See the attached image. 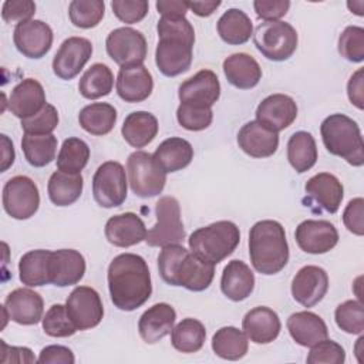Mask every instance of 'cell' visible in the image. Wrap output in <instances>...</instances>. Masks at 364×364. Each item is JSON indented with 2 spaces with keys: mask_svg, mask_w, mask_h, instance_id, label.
I'll use <instances>...</instances> for the list:
<instances>
[{
  "mask_svg": "<svg viewBox=\"0 0 364 364\" xmlns=\"http://www.w3.org/2000/svg\"><path fill=\"white\" fill-rule=\"evenodd\" d=\"M115 87L118 97L125 102H141L152 94L154 80L144 64L121 67Z\"/></svg>",
  "mask_w": 364,
  "mask_h": 364,
  "instance_id": "d4e9b609",
  "label": "cell"
},
{
  "mask_svg": "<svg viewBox=\"0 0 364 364\" xmlns=\"http://www.w3.org/2000/svg\"><path fill=\"white\" fill-rule=\"evenodd\" d=\"M105 3L101 0H74L68 6L71 23L80 28H92L104 17Z\"/></svg>",
  "mask_w": 364,
  "mask_h": 364,
  "instance_id": "ee69618b",
  "label": "cell"
},
{
  "mask_svg": "<svg viewBox=\"0 0 364 364\" xmlns=\"http://www.w3.org/2000/svg\"><path fill=\"white\" fill-rule=\"evenodd\" d=\"M363 6H364V1L363 0H358V1H348L347 3V7L351 10V13H355L357 16H363Z\"/></svg>",
  "mask_w": 364,
  "mask_h": 364,
  "instance_id": "e7e4bbea",
  "label": "cell"
},
{
  "mask_svg": "<svg viewBox=\"0 0 364 364\" xmlns=\"http://www.w3.org/2000/svg\"><path fill=\"white\" fill-rule=\"evenodd\" d=\"M3 208L9 216L24 220L38 210L40 193L33 179L24 175L10 178L3 186Z\"/></svg>",
  "mask_w": 364,
  "mask_h": 364,
  "instance_id": "30bf717a",
  "label": "cell"
},
{
  "mask_svg": "<svg viewBox=\"0 0 364 364\" xmlns=\"http://www.w3.org/2000/svg\"><path fill=\"white\" fill-rule=\"evenodd\" d=\"M363 215H364V199L363 198H354L351 199L344 212H343V223L344 226L354 235L363 236L364 235V223H363Z\"/></svg>",
  "mask_w": 364,
  "mask_h": 364,
  "instance_id": "11a10c76",
  "label": "cell"
},
{
  "mask_svg": "<svg viewBox=\"0 0 364 364\" xmlns=\"http://www.w3.org/2000/svg\"><path fill=\"white\" fill-rule=\"evenodd\" d=\"M206 338L205 326L196 318H183L171 331V343L181 353L191 354L199 351Z\"/></svg>",
  "mask_w": 364,
  "mask_h": 364,
  "instance_id": "ab89813d",
  "label": "cell"
},
{
  "mask_svg": "<svg viewBox=\"0 0 364 364\" xmlns=\"http://www.w3.org/2000/svg\"><path fill=\"white\" fill-rule=\"evenodd\" d=\"M216 28L219 37L230 46L245 44L253 36L252 20L240 9L226 10L218 20Z\"/></svg>",
  "mask_w": 364,
  "mask_h": 364,
  "instance_id": "836d02e7",
  "label": "cell"
},
{
  "mask_svg": "<svg viewBox=\"0 0 364 364\" xmlns=\"http://www.w3.org/2000/svg\"><path fill=\"white\" fill-rule=\"evenodd\" d=\"M37 363H40V364H74L75 357L68 347L53 344V346L44 347L40 351Z\"/></svg>",
  "mask_w": 364,
  "mask_h": 364,
  "instance_id": "6f0895ef",
  "label": "cell"
},
{
  "mask_svg": "<svg viewBox=\"0 0 364 364\" xmlns=\"http://www.w3.org/2000/svg\"><path fill=\"white\" fill-rule=\"evenodd\" d=\"M107 280L111 301L122 311L136 310L151 297V273L139 255L121 253L115 256L108 266Z\"/></svg>",
  "mask_w": 364,
  "mask_h": 364,
  "instance_id": "6da1fadb",
  "label": "cell"
},
{
  "mask_svg": "<svg viewBox=\"0 0 364 364\" xmlns=\"http://www.w3.org/2000/svg\"><path fill=\"white\" fill-rule=\"evenodd\" d=\"M286 324L291 338L301 347H311L328 336L324 320L313 311L293 313Z\"/></svg>",
  "mask_w": 364,
  "mask_h": 364,
  "instance_id": "f1b7e54d",
  "label": "cell"
},
{
  "mask_svg": "<svg viewBox=\"0 0 364 364\" xmlns=\"http://www.w3.org/2000/svg\"><path fill=\"white\" fill-rule=\"evenodd\" d=\"M158 119L148 111H134L124 119L122 138L134 148H144L151 144L158 134Z\"/></svg>",
  "mask_w": 364,
  "mask_h": 364,
  "instance_id": "d6a6232c",
  "label": "cell"
},
{
  "mask_svg": "<svg viewBox=\"0 0 364 364\" xmlns=\"http://www.w3.org/2000/svg\"><path fill=\"white\" fill-rule=\"evenodd\" d=\"M297 118V104L286 94H272L256 108V121L273 132L286 129Z\"/></svg>",
  "mask_w": 364,
  "mask_h": 364,
  "instance_id": "44dd1931",
  "label": "cell"
},
{
  "mask_svg": "<svg viewBox=\"0 0 364 364\" xmlns=\"http://www.w3.org/2000/svg\"><path fill=\"white\" fill-rule=\"evenodd\" d=\"M156 10L162 17H185L188 11V1L182 0H158Z\"/></svg>",
  "mask_w": 364,
  "mask_h": 364,
  "instance_id": "94428289",
  "label": "cell"
},
{
  "mask_svg": "<svg viewBox=\"0 0 364 364\" xmlns=\"http://www.w3.org/2000/svg\"><path fill=\"white\" fill-rule=\"evenodd\" d=\"M111 7L118 20L125 24H134L148 14L149 3L146 0H114Z\"/></svg>",
  "mask_w": 364,
  "mask_h": 364,
  "instance_id": "f5cc1de1",
  "label": "cell"
},
{
  "mask_svg": "<svg viewBox=\"0 0 364 364\" xmlns=\"http://www.w3.org/2000/svg\"><path fill=\"white\" fill-rule=\"evenodd\" d=\"M90 159L88 145L75 136L67 138L57 155V168L58 171L67 173H81Z\"/></svg>",
  "mask_w": 364,
  "mask_h": 364,
  "instance_id": "7bdbcfd3",
  "label": "cell"
},
{
  "mask_svg": "<svg viewBox=\"0 0 364 364\" xmlns=\"http://www.w3.org/2000/svg\"><path fill=\"white\" fill-rule=\"evenodd\" d=\"M1 145H3V156H1V166L0 171L4 172L7 171L13 162H14V148H13V142L9 139L7 135H1Z\"/></svg>",
  "mask_w": 364,
  "mask_h": 364,
  "instance_id": "be15d7a7",
  "label": "cell"
},
{
  "mask_svg": "<svg viewBox=\"0 0 364 364\" xmlns=\"http://www.w3.org/2000/svg\"><path fill=\"white\" fill-rule=\"evenodd\" d=\"M127 173L132 192L139 198L159 195L166 183V173L145 151H135L128 156Z\"/></svg>",
  "mask_w": 364,
  "mask_h": 364,
  "instance_id": "52a82bcc",
  "label": "cell"
},
{
  "mask_svg": "<svg viewBox=\"0 0 364 364\" xmlns=\"http://www.w3.org/2000/svg\"><path fill=\"white\" fill-rule=\"evenodd\" d=\"M327 290L328 276L324 269L314 264L301 267L291 280V296L304 307L318 304L326 296Z\"/></svg>",
  "mask_w": 364,
  "mask_h": 364,
  "instance_id": "d6986e66",
  "label": "cell"
},
{
  "mask_svg": "<svg viewBox=\"0 0 364 364\" xmlns=\"http://www.w3.org/2000/svg\"><path fill=\"white\" fill-rule=\"evenodd\" d=\"M92 54V44L84 37L64 40L53 58V71L61 80H73L80 74Z\"/></svg>",
  "mask_w": 364,
  "mask_h": 364,
  "instance_id": "9a60e30c",
  "label": "cell"
},
{
  "mask_svg": "<svg viewBox=\"0 0 364 364\" xmlns=\"http://www.w3.org/2000/svg\"><path fill=\"white\" fill-rule=\"evenodd\" d=\"M13 41L24 57L38 60L44 57L53 46V30L41 20H28L16 26Z\"/></svg>",
  "mask_w": 364,
  "mask_h": 364,
  "instance_id": "2e32d148",
  "label": "cell"
},
{
  "mask_svg": "<svg viewBox=\"0 0 364 364\" xmlns=\"http://www.w3.org/2000/svg\"><path fill=\"white\" fill-rule=\"evenodd\" d=\"M255 289V274L242 260H230L220 277V290L232 301L247 299Z\"/></svg>",
  "mask_w": 364,
  "mask_h": 364,
  "instance_id": "f546056e",
  "label": "cell"
},
{
  "mask_svg": "<svg viewBox=\"0 0 364 364\" xmlns=\"http://www.w3.org/2000/svg\"><path fill=\"white\" fill-rule=\"evenodd\" d=\"M107 240L117 247H129L141 243L146 237V228L142 219L134 212L111 216L104 229Z\"/></svg>",
  "mask_w": 364,
  "mask_h": 364,
  "instance_id": "603a6c76",
  "label": "cell"
},
{
  "mask_svg": "<svg viewBox=\"0 0 364 364\" xmlns=\"http://www.w3.org/2000/svg\"><path fill=\"white\" fill-rule=\"evenodd\" d=\"M310 348L307 355V363L310 364H343L346 361L344 348L333 340L324 338Z\"/></svg>",
  "mask_w": 364,
  "mask_h": 364,
  "instance_id": "f907efd6",
  "label": "cell"
},
{
  "mask_svg": "<svg viewBox=\"0 0 364 364\" xmlns=\"http://www.w3.org/2000/svg\"><path fill=\"white\" fill-rule=\"evenodd\" d=\"M247 348H249L247 336L245 334V331L233 326H226L219 328L212 337V350L218 357L223 360H229V361L240 360L246 355Z\"/></svg>",
  "mask_w": 364,
  "mask_h": 364,
  "instance_id": "74e56055",
  "label": "cell"
},
{
  "mask_svg": "<svg viewBox=\"0 0 364 364\" xmlns=\"http://www.w3.org/2000/svg\"><path fill=\"white\" fill-rule=\"evenodd\" d=\"M3 310L11 321L21 326H33L43 318L44 301L37 291L20 287L7 294Z\"/></svg>",
  "mask_w": 364,
  "mask_h": 364,
  "instance_id": "ffe728a7",
  "label": "cell"
},
{
  "mask_svg": "<svg viewBox=\"0 0 364 364\" xmlns=\"http://www.w3.org/2000/svg\"><path fill=\"white\" fill-rule=\"evenodd\" d=\"M84 179L81 173H67L63 171H55L47 185V192L50 200L57 206H70L82 193Z\"/></svg>",
  "mask_w": 364,
  "mask_h": 364,
  "instance_id": "e575fe53",
  "label": "cell"
},
{
  "mask_svg": "<svg viewBox=\"0 0 364 364\" xmlns=\"http://www.w3.org/2000/svg\"><path fill=\"white\" fill-rule=\"evenodd\" d=\"M43 330L50 337H70L77 330L71 317L68 316L67 307L63 304H53L41 318Z\"/></svg>",
  "mask_w": 364,
  "mask_h": 364,
  "instance_id": "f6af8a7d",
  "label": "cell"
},
{
  "mask_svg": "<svg viewBox=\"0 0 364 364\" xmlns=\"http://www.w3.org/2000/svg\"><path fill=\"white\" fill-rule=\"evenodd\" d=\"M287 159L297 173L307 172L317 161V145L307 131L294 132L287 141Z\"/></svg>",
  "mask_w": 364,
  "mask_h": 364,
  "instance_id": "8d00e7d4",
  "label": "cell"
},
{
  "mask_svg": "<svg viewBox=\"0 0 364 364\" xmlns=\"http://www.w3.org/2000/svg\"><path fill=\"white\" fill-rule=\"evenodd\" d=\"M193 44L173 37H159L155 63L158 70L166 77H176L191 68L193 58Z\"/></svg>",
  "mask_w": 364,
  "mask_h": 364,
  "instance_id": "5bb4252c",
  "label": "cell"
},
{
  "mask_svg": "<svg viewBox=\"0 0 364 364\" xmlns=\"http://www.w3.org/2000/svg\"><path fill=\"white\" fill-rule=\"evenodd\" d=\"M223 73L229 84L239 90H250L262 80L259 63L246 53H235L225 58Z\"/></svg>",
  "mask_w": 364,
  "mask_h": 364,
  "instance_id": "4dcf8cb0",
  "label": "cell"
},
{
  "mask_svg": "<svg viewBox=\"0 0 364 364\" xmlns=\"http://www.w3.org/2000/svg\"><path fill=\"white\" fill-rule=\"evenodd\" d=\"M326 149L353 166L364 164V142L357 122L344 114H331L320 125Z\"/></svg>",
  "mask_w": 364,
  "mask_h": 364,
  "instance_id": "277c9868",
  "label": "cell"
},
{
  "mask_svg": "<svg viewBox=\"0 0 364 364\" xmlns=\"http://www.w3.org/2000/svg\"><path fill=\"white\" fill-rule=\"evenodd\" d=\"M237 145L252 158H269L279 148V134L257 121H249L237 132Z\"/></svg>",
  "mask_w": 364,
  "mask_h": 364,
  "instance_id": "cb8c5ba5",
  "label": "cell"
},
{
  "mask_svg": "<svg viewBox=\"0 0 364 364\" xmlns=\"http://www.w3.org/2000/svg\"><path fill=\"white\" fill-rule=\"evenodd\" d=\"M176 119L179 125L188 131L206 129L213 119L212 108H199L181 104L176 109Z\"/></svg>",
  "mask_w": 364,
  "mask_h": 364,
  "instance_id": "681fc988",
  "label": "cell"
},
{
  "mask_svg": "<svg viewBox=\"0 0 364 364\" xmlns=\"http://www.w3.org/2000/svg\"><path fill=\"white\" fill-rule=\"evenodd\" d=\"M240 242L239 228L230 220H218L199 228L188 239L189 250L212 264L230 256Z\"/></svg>",
  "mask_w": 364,
  "mask_h": 364,
  "instance_id": "5b68a950",
  "label": "cell"
},
{
  "mask_svg": "<svg viewBox=\"0 0 364 364\" xmlns=\"http://www.w3.org/2000/svg\"><path fill=\"white\" fill-rule=\"evenodd\" d=\"M92 195L101 208L121 206L127 199V173L117 161L101 164L92 176Z\"/></svg>",
  "mask_w": 364,
  "mask_h": 364,
  "instance_id": "9c48e42d",
  "label": "cell"
},
{
  "mask_svg": "<svg viewBox=\"0 0 364 364\" xmlns=\"http://www.w3.org/2000/svg\"><path fill=\"white\" fill-rule=\"evenodd\" d=\"M78 122L88 134L102 136L112 131L117 122V109L107 102H92L80 111Z\"/></svg>",
  "mask_w": 364,
  "mask_h": 364,
  "instance_id": "d590c367",
  "label": "cell"
},
{
  "mask_svg": "<svg viewBox=\"0 0 364 364\" xmlns=\"http://www.w3.org/2000/svg\"><path fill=\"white\" fill-rule=\"evenodd\" d=\"M36 3L31 0H6L1 7V17L6 23H24L33 20Z\"/></svg>",
  "mask_w": 364,
  "mask_h": 364,
  "instance_id": "db71d44e",
  "label": "cell"
},
{
  "mask_svg": "<svg viewBox=\"0 0 364 364\" xmlns=\"http://www.w3.org/2000/svg\"><path fill=\"white\" fill-rule=\"evenodd\" d=\"M242 327L250 341L256 344H269L277 338L282 330V323L274 310L259 306L245 314Z\"/></svg>",
  "mask_w": 364,
  "mask_h": 364,
  "instance_id": "4316f807",
  "label": "cell"
},
{
  "mask_svg": "<svg viewBox=\"0 0 364 364\" xmlns=\"http://www.w3.org/2000/svg\"><path fill=\"white\" fill-rule=\"evenodd\" d=\"M9 109L20 119L30 118L46 107V92L43 85L34 78L20 81L9 98Z\"/></svg>",
  "mask_w": 364,
  "mask_h": 364,
  "instance_id": "83f0119b",
  "label": "cell"
},
{
  "mask_svg": "<svg viewBox=\"0 0 364 364\" xmlns=\"http://www.w3.org/2000/svg\"><path fill=\"white\" fill-rule=\"evenodd\" d=\"M51 250L37 249L24 253L18 262L20 282L28 287H38L50 283L48 260Z\"/></svg>",
  "mask_w": 364,
  "mask_h": 364,
  "instance_id": "f35d334b",
  "label": "cell"
},
{
  "mask_svg": "<svg viewBox=\"0 0 364 364\" xmlns=\"http://www.w3.org/2000/svg\"><path fill=\"white\" fill-rule=\"evenodd\" d=\"M21 149L26 161L34 168H43L53 162L57 152V138L48 135L24 134L21 139Z\"/></svg>",
  "mask_w": 364,
  "mask_h": 364,
  "instance_id": "b9f144b4",
  "label": "cell"
},
{
  "mask_svg": "<svg viewBox=\"0 0 364 364\" xmlns=\"http://www.w3.org/2000/svg\"><path fill=\"white\" fill-rule=\"evenodd\" d=\"M290 1L289 0H255L253 9L259 18L264 21H277L284 17L289 11Z\"/></svg>",
  "mask_w": 364,
  "mask_h": 364,
  "instance_id": "9f6ffc18",
  "label": "cell"
},
{
  "mask_svg": "<svg viewBox=\"0 0 364 364\" xmlns=\"http://www.w3.org/2000/svg\"><path fill=\"white\" fill-rule=\"evenodd\" d=\"M65 307L77 330H90L104 317V307L97 290L88 286L75 287L67 297Z\"/></svg>",
  "mask_w": 364,
  "mask_h": 364,
  "instance_id": "4fadbf2b",
  "label": "cell"
},
{
  "mask_svg": "<svg viewBox=\"0 0 364 364\" xmlns=\"http://www.w3.org/2000/svg\"><path fill=\"white\" fill-rule=\"evenodd\" d=\"M155 213L156 223L146 233V245L164 247L181 243L185 239V228L181 219L178 199L173 196H162L155 205Z\"/></svg>",
  "mask_w": 364,
  "mask_h": 364,
  "instance_id": "ba28073f",
  "label": "cell"
},
{
  "mask_svg": "<svg viewBox=\"0 0 364 364\" xmlns=\"http://www.w3.org/2000/svg\"><path fill=\"white\" fill-rule=\"evenodd\" d=\"M299 247L310 255H323L330 252L338 242V232L328 220H303L294 232Z\"/></svg>",
  "mask_w": 364,
  "mask_h": 364,
  "instance_id": "ac0fdd59",
  "label": "cell"
},
{
  "mask_svg": "<svg viewBox=\"0 0 364 364\" xmlns=\"http://www.w3.org/2000/svg\"><path fill=\"white\" fill-rule=\"evenodd\" d=\"M1 363H34L36 357L27 347H10L1 340Z\"/></svg>",
  "mask_w": 364,
  "mask_h": 364,
  "instance_id": "91938a15",
  "label": "cell"
},
{
  "mask_svg": "<svg viewBox=\"0 0 364 364\" xmlns=\"http://www.w3.org/2000/svg\"><path fill=\"white\" fill-rule=\"evenodd\" d=\"M105 48L109 58L119 67L142 64L148 50L144 34L131 27H118L112 30L105 40Z\"/></svg>",
  "mask_w": 364,
  "mask_h": 364,
  "instance_id": "8fae6325",
  "label": "cell"
},
{
  "mask_svg": "<svg viewBox=\"0 0 364 364\" xmlns=\"http://www.w3.org/2000/svg\"><path fill=\"white\" fill-rule=\"evenodd\" d=\"M249 256L252 266L260 274H276L289 262L286 232L277 220H259L249 232Z\"/></svg>",
  "mask_w": 364,
  "mask_h": 364,
  "instance_id": "3957f363",
  "label": "cell"
},
{
  "mask_svg": "<svg viewBox=\"0 0 364 364\" xmlns=\"http://www.w3.org/2000/svg\"><path fill=\"white\" fill-rule=\"evenodd\" d=\"M158 270L165 283L182 286L191 291L206 290L215 276V264L199 259L179 243L162 247Z\"/></svg>",
  "mask_w": 364,
  "mask_h": 364,
  "instance_id": "7a4b0ae2",
  "label": "cell"
},
{
  "mask_svg": "<svg viewBox=\"0 0 364 364\" xmlns=\"http://www.w3.org/2000/svg\"><path fill=\"white\" fill-rule=\"evenodd\" d=\"M156 30L158 37H173L195 43V30L186 17H161Z\"/></svg>",
  "mask_w": 364,
  "mask_h": 364,
  "instance_id": "816d5d0a",
  "label": "cell"
},
{
  "mask_svg": "<svg viewBox=\"0 0 364 364\" xmlns=\"http://www.w3.org/2000/svg\"><path fill=\"white\" fill-rule=\"evenodd\" d=\"M220 6L219 0H209V1H188V9H191L199 17H209L216 11Z\"/></svg>",
  "mask_w": 364,
  "mask_h": 364,
  "instance_id": "6125c7cd",
  "label": "cell"
},
{
  "mask_svg": "<svg viewBox=\"0 0 364 364\" xmlns=\"http://www.w3.org/2000/svg\"><path fill=\"white\" fill-rule=\"evenodd\" d=\"M85 273V259L74 249H60L50 255L48 277L50 283L58 287L77 284Z\"/></svg>",
  "mask_w": 364,
  "mask_h": 364,
  "instance_id": "7402d4cb",
  "label": "cell"
},
{
  "mask_svg": "<svg viewBox=\"0 0 364 364\" xmlns=\"http://www.w3.org/2000/svg\"><path fill=\"white\" fill-rule=\"evenodd\" d=\"M152 158L165 173L178 172L192 162L193 148L186 139L171 136L158 145Z\"/></svg>",
  "mask_w": 364,
  "mask_h": 364,
  "instance_id": "1f68e13d",
  "label": "cell"
},
{
  "mask_svg": "<svg viewBox=\"0 0 364 364\" xmlns=\"http://www.w3.org/2000/svg\"><path fill=\"white\" fill-rule=\"evenodd\" d=\"M347 95L358 109L364 108V68H358L348 80Z\"/></svg>",
  "mask_w": 364,
  "mask_h": 364,
  "instance_id": "680465c9",
  "label": "cell"
},
{
  "mask_svg": "<svg viewBox=\"0 0 364 364\" xmlns=\"http://www.w3.org/2000/svg\"><path fill=\"white\" fill-rule=\"evenodd\" d=\"M178 97L181 104L212 108L220 97L219 78L212 70H200L179 85Z\"/></svg>",
  "mask_w": 364,
  "mask_h": 364,
  "instance_id": "e0dca14e",
  "label": "cell"
},
{
  "mask_svg": "<svg viewBox=\"0 0 364 364\" xmlns=\"http://www.w3.org/2000/svg\"><path fill=\"white\" fill-rule=\"evenodd\" d=\"M304 205L311 208L314 212L326 210L328 213H336L340 209L344 189L337 176L328 172H320L311 176L306 185Z\"/></svg>",
  "mask_w": 364,
  "mask_h": 364,
  "instance_id": "7c38bea8",
  "label": "cell"
},
{
  "mask_svg": "<svg viewBox=\"0 0 364 364\" xmlns=\"http://www.w3.org/2000/svg\"><path fill=\"white\" fill-rule=\"evenodd\" d=\"M256 48L272 61L289 60L297 48V31L286 21H263L253 33Z\"/></svg>",
  "mask_w": 364,
  "mask_h": 364,
  "instance_id": "8992f818",
  "label": "cell"
},
{
  "mask_svg": "<svg viewBox=\"0 0 364 364\" xmlns=\"http://www.w3.org/2000/svg\"><path fill=\"white\" fill-rule=\"evenodd\" d=\"M58 125V112L54 105L46 104V107L36 115L21 119V128L24 134L31 135H48Z\"/></svg>",
  "mask_w": 364,
  "mask_h": 364,
  "instance_id": "c3c4849f",
  "label": "cell"
},
{
  "mask_svg": "<svg viewBox=\"0 0 364 364\" xmlns=\"http://www.w3.org/2000/svg\"><path fill=\"white\" fill-rule=\"evenodd\" d=\"M334 318L344 333L361 334L364 331V307L360 300H347L338 304Z\"/></svg>",
  "mask_w": 364,
  "mask_h": 364,
  "instance_id": "bcb514c9",
  "label": "cell"
},
{
  "mask_svg": "<svg viewBox=\"0 0 364 364\" xmlns=\"http://www.w3.org/2000/svg\"><path fill=\"white\" fill-rule=\"evenodd\" d=\"M176 320L175 309L168 303H156L142 313L138 321V331L141 338L154 344L171 334Z\"/></svg>",
  "mask_w": 364,
  "mask_h": 364,
  "instance_id": "484cf974",
  "label": "cell"
},
{
  "mask_svg": "<svg viewBox=\"0 0 364 364\" xmlns=\"http://www.w3.org/2000/svg\"><path fill=\"white\" fill-rule=\"evenodd\" d=\"M114 87V74L105 64H92L80 78L78 91L87 100H97L108 95Z\"/></svg>",
  "mask_w": 364,
  "mask_h": 364,
  "instance_id": "60d3db41",
  "label": "cell"
},
{
  "mask_svg": "<svg viewBox=\"0 0 364 364\" xmlns=\"http://www.w3.org/2000/svg\"><path fill=\"white\" fill-rule=\"evenodd\" d=\"M338 53L351 63L364 60V28L360 26H348L338 37Z\"/></svg>",
  "mask_w": 364,
  "mask_h": 364,
  "instance_id": "7dc6e473",
  "label": "cell"
}]
</instances>
